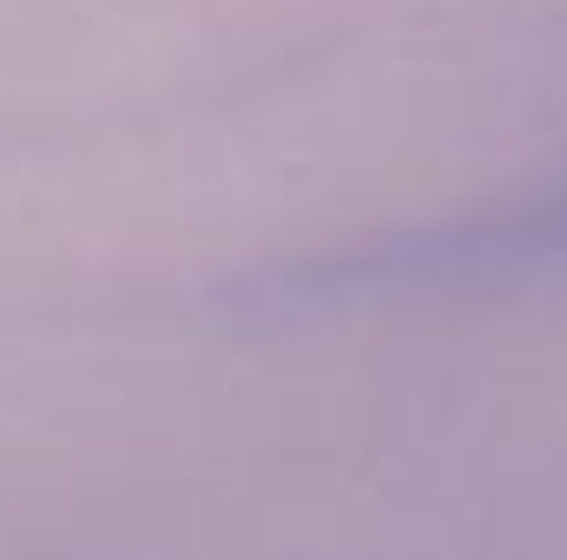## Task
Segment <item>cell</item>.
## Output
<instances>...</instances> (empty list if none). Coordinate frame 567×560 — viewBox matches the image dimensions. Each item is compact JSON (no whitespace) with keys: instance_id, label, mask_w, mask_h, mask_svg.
<instances>
[{"instance_id":"1","label":"cell","mask_w":567,"mask_h":560,"mask_svg":"<svg viewBox=\"0 0 567 560\" xmlns=\"http://www.w3.org/2000/svg\"><path fill=\"white\" fill-rule=\"evenodd\" d=\"M567 271V165L528 178L522 191L455 211L442 225H410L396 238H363L337 258L297 265L278 297L303 303H357V297H442V290H495Z\"/></svg>"}]
</instances>
